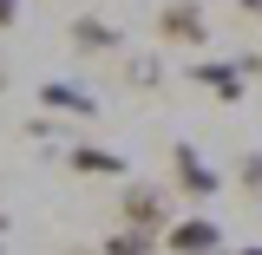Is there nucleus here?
<instances>
[{"mask_svg":"<svg viewBox=\"0 0 262 255\" xmlns=\"http://www.w3.org/2000/svg\"><path fill=\"white\" fill-rule=\"evenodd\" d=\"M118 229H138V236H164L170 229V196L158 183H131L125 203H118Z\"/></svg>","mask_w":262,"mask_h":255,"instance_id":"1","label":"nucleus"},{"mask_svg":"<svg viewBox=\"0 0 262 255\" xmlns=\"http://www.w3.org/2000/svg\"><path fill=\"white\" fill-rule=\"evenodd\" d=\"M158 242L170 255H223V223L216 216H170V229Z\"/></svg>","mask_w":262,"mask_h":255,"instance_id":"2","label":"nucleus"},{"mask_svg":"<svg viewBox=\"0 0 262 255\" xmlns=\"http://www.w3.org/2000/svg\"><path fill=\"white\" fill-rule=\"evenodd\" d=\"M158 39L164 46H203V39H210V20H203V7H196V0H164L158 7Z\"/></svg>","mask_w":262,"mask_h":255,"instance_id":"3","label":"nucleus"},{"mask_svg":"<svg viewBox=\"0 0 262 255\" xmlns=\"http://www.w3.org/2000/svg\"><path fill=\"white\" fill-rule=\"evenodd\" d=\"M170 183L190 196V203H210V196L223 190V177L203 164V151H196V144H177V151H170Z\"/></svg>","mask_w":262,"mask_h":255,"instance_id":"4","label":"nucleus"},{"mask_svg":"<svg viewBox=\"0 0 262 255\" xmlns=\"http://www.w3.org/2000/svg\"><path fill=\"white\" fill-rule=\"evenodd\" d=\"M184 79L203 85V92H216L223 105H243V92H249V79H243V65H236V59H196Z\"/></svg>","mask_w":262,"mask_h":255,"instance_id":"5","label":"nucleus"},{"mask_svg":"<svg viewBox=\"0 0 262 255\" xmlns=\"http://www.w3.org/2000/svg\"><path fill=\"white\" fill-rule=\"evenodd\" d=\"M39 105L53 111V118H98V98L85 85H66V79H46L39 85Z\"/></svg>","mask_w":262,"mask_h":255,"instance_id":"6","label":"nucleus"},{"mask_svg":"<svg viewBox=\"0 0 262 255\" xmlns=\"http://www.w3.org/2000/svg\"><path fill=\"white\" fill-rule=\"evenodd\" d=\"M72 46H79V53H118V46H125V33L112 27V20L79 13V20H72Z\"/></svg>","mask_w":262,"mask_h":255,"instance_id":"7","label":"nucleus"},{"mask_svg":"<svg viewBox=\"0 0 262 255\" xmlns=\"http://www.w3.org/2000/svg\"><path fill=\"white\" fill-rule=\"evenodd\" d=\"M66 164H72L79 177H125V157H112L105 144H72V151H66Z\"/></svg>","mask_w":262,"mask_h":255,"instance_id":"8","label":"nucleus"},{"mask_svg":"<svg viewBox=\"0 0 262 255\" xmlns=\"http://www.w3.org/2000/svg\"><path fill=\"white\" fill-rule=\"evenodd\" d=\"M98 255H158V236H138V229H112Z\"/></svg>","mask_w":262,"mask_h":255,"instance_id":"9","label":"nucleus"},{"mask_svg":"<svg viewBox=\"0 0 262 255\" xmlns=\"http://www.w3.org/2000/svg\"><path fill=\"white\" fill-rule=\"evenodd\" d=\"M236 183H243L249 196L262 190V151H249V157H243V170H236Z\"/></svg>","mask_w":262,"mask_h":255,"instance_id":"10","label":"nucleus"},{"mask_svg":"<svg viewBox=\"0 0 262 255\" xmlns=\"http://www.w3.org/2000/svg\"><path fill=\"white\" fill-rule=\"evenodd\" d=\"M131 85H158V59H131Z\"/></svg>","mask_w":262,"mask_h":255,"instance_id":"11","label":"nucleus"},{"mask_svg":"<svg viewBox=\"0 0 262 255\" xmlns=\"http://www.w3.org/2000/svg\"><path fill=\"white\" fill-rule=\"evenodd\" d=\"M20 20V0H0V27H13Z\"/></svg>","mask_w":262,"mask_h":255,"instance_id":"12","label":"nucleus"},{"mask_svg":"<svg viewBox=\"0 0 262 255\" xmlns=\"http://www.w3.org/2000/svg\"><path fill=\"white\" fill-rule=\"evenodd\" d=\"M236 7H243V13H249V20H262V0H236Z\"/></svg>","mask_w":262,"mask_h":255,"instance_id":"13","label":"nucleus"},{"mask_svg":"<svg viewBox=\"0 0 262 255\" xmlns=\"http://www.w3.org/2000/svg\"><path fill=\"white\" fill-rule=\"evenodd\" d=\"M236 255H262V242H249V249H236Z\"/></svg>","mask_w":262,"mask_h":255,"instance_id":"14","label":"nucleus"},{"mask_svg":"<svg viewBox=\"0 0 262 255\" xmlns=\"http://www.w3.org/2000/svg\"><path fill=\"white\" fill-rule=\"evenodd\" d=\"M0 236H7V216H0Z\"/></svg>","mask_w":262,"mask_h":255,"instance_id":"15","label":"nucleus"}]
</instances>
